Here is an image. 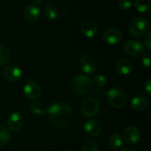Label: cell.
I'll return each mask as SVG.
<instances>
[{
	"label": "cell",
	"instance_id": "cell-1",
	"mask_svg": "<svg viewBox=\"0 0 151 151\" xmlns=\"http://www.w3.org/2000/svg\"><path fill=\"white\" fill-rule=\"evenodd\" d=\"M47 113L52 125L58 129L66 128L73 120L72 109L69 104L63 102H57L50 105Z\"/></svg>",
	"mask_w": 151,
	"mask_h": 151
},
{
	"label": "cell",
	"instance_id": "cell-2",
	"mask_svg": "<svg viewBox=\"0 0 151 151\" xmlns=\"http://www.w3.org/2000/svg\"><path fill=\"white\" fill-rule=\"evenodd\" d=\"M150 28V22L142 16L134 18L128 24V30L131 35L139 37L144 35Z\"/></svg>",
	"mask_w": 151,
	"mask_h": 151
},
{
	"label": "cell",
	"instance_id": "cell-3",
	"mask_svg": "<svg viewBox=\"0 0 151 151\" xmlns=\"http://www.w3.org/2000/svg\"><path fill=\"white\" fill-rule=\"evenodd\" d=\"M93 86L92 81L88 77L78 75L72 81V88L75 94L82 95L89 92Z\"/></svg>",
	"mask_w": 151,
	"mask_h": 151
},
{
	"label": "cell",
	"instance_id": "cell-4",
	"mask_svg": "<svg viewBox=\"0 0 151 151\" xmlns=\"http://www.w3.org/2000/svg\"><path fill=\"white\" fill-rule=\"evenodd\" d=\"M107 100L110 106L115 109H122L128 102L125 93L117 88H112L108 91Z\"/></svg>",
	"mask_w": 151,
	"mask_h": 151
},
{
	"label": "cell",
	"instance_id": "cell-5",
	"mask_svg": "<svg viewBox=\"0 0 151 151\" xmlns=\"http://www.w3.org/2000/svg\"><path fill=\"white\" fill-rule=\"evenodd\" d=\"M81 110L84 116L92 117L98 114L100 111V103L94 97H86L81 102Z\"/></svg>",
	"mask_w": 151,
	"mask_h": 151
},
{
	"label": "cell",
	"instance_id": "cell-6",
	"mask_svg": "<svg viewBox=\"0 0 151 151\" xmlns=\"http://www.w3.org/2000/svg\"><path fill=\"white\" fill-rule=\"evenodd\" d=\"M124 51L131 57H140L145 53V47L138 40L131 39L124 44Z\"/></svg>",
	"mask_w": 151,
	"mask_h": 151
},
{
	"label": "cell",
	"instance_id": "cell-7",
	"mask_svg": "<svg viewBox=\"0 0 151 151\" xmlns=\"http://www.w3.org/2000/svg\"><path fill=\"white\" fill-rule=\"evenodd\" d=\"M41 94V86L35 81H28L24 87V94L29 100H38Z\"/></svg>",
	"mask_w": 151,
	"mask_h": 151
},
{
	"label": "cell",
	"instance_id": "cell-8",
	"mask_svg": "<svg viewBox=\"0 0 151 151\" xmlns=\"http://www.w3.org/2000/svg\"><path fill=\"white\" fill-rule=\"evenodd\" d=\"M102 38L107 44L114 45L121 42L122 40V33L117 28L110 27L103 32Z\"/></svg>",
	"mask_w": 151,
	"mask_h": 151
},
{
	"label": "cell",
	"instance_id": "cell-9",
	"mask_svg": "<svg viewBox=\"0 0 151 151\" xmlns=\"http://www.w3.org/2000/svg\"><path fill=\"white\" fill-rule=\"evenodd\" d=\"M123 137L127 143L134 145L139 142L141 138V132L137 127L134 125H130L127 127L124 131Z\"/></svg>",
	"mask_w": 151,
	"mask_h": 151
},
{
	"label": "cell",
	"instance_id": "cell-10",
	"mask_svg": "<svg viewBox=\"0 0 151 151\" xmlns=\"http://www.w3.org/2000/svg\"><path fill=\"white\" fill-rule=\"evenodd\" d=\"M4 76L10 82H16L22 79V71L19 66L15 64H9L4 67L3 71Z\"/></svg>",
	"mask_w": 151,
	"mask_h": 151
},
{
	"label": "cell",
	"instance_id": "cell-11",
	"mask_svg": "<svg viewBox=\"0 0 151 151\" xmlns=\"http://www.w3.org/2000/svg\"><path fill=\"white\" fill-rule=\"evenodd\" d=\"M24 124L23 115L19 111H13L9 114L7 119V125L12 131H19Z\"/></svg>",
	"mask_w": 151,
	"mask_h": 151
},
{
	"label": "cell",
	"instance_id": "cell-12",
	"mask_svg": "<svg viewBox=\"0 0 151 151\" xmlns=\"http://www.w3.org/2000/svg\"><path fill=\"white\" fill-rule=\"evenodd\" d=\"M80 67L83 72L86 74H92L97 69V63L95 59L90 55H84L80 60Z\"/></svg>",
	"mask_w": 151,
	"mask_h": 151
},
{
	"label": "cell",
	"instance_id": "cell-13",
	"mask_svg": "<svg viewBox=\"0 0 151 151\" xmlns=\"http://www.w3.org/2000/svg\"><path fill=\"white\" fill-rule=\"evenodd\" d=\"M81 30L85 36L93 38L98 32V27L92 21H84L81 24Z\"/></svg>",
	"mask_w": 151,
	"mask_h": 151
},
{
	"label": "cell",
	"instance_id": "cell-14",
	"mask_svg": "<svg viewBox=\"0 0 151 151\" xmlns=\"http://www.w3.org/2000/svg\"><path fill=\"white\" fill-rule=\"evenodd\" d=\"M115 69L119 74L127 75L131 72L133 69V63L129 59L123 58H120L115 63Z\"/></svg>",
	"mask_w": 151,
	"mask_h": 151
},
{
	"label": "cell",
	"instance_id": "cell-15",
	"mask_svg": "<svg viewBox=\"0 0 151 151\" xmlns=\"http://www.w3.org/2000/svg\"><path fill=\"white\" fill-rule=\"evenodd\" d=\"M41 16V10L37 5L27 6L24 10V18L29 22H36Z\"/></svg>",
	"mask_w": 151,
	"mask_h": 151
},
{
	"label": "cell",
	"instance_id": "cell-16",
	"mask_svg": "<svg viewBox=\"0 0 151 151\" xmlns=\"http://www.w3.org/2000/svg\"><path fill=\"white\" fill-rule=\"evenodd\" d=\"M84 130L86 133L91 137H98L101 134L102 126L99 122L91 119L86 122Z\"/></svg>",
	"mask_w": 151,
	"mask_h": 151
},
{
	"label": "cell",
	"instance_id": "cell-17",
	"mask_svg": "<svg viewBox=\"0 0 151 151\" xmlns=\"http://www.w3.org/2000/svg\"><path fill=\"white\" fill-rule=\"evenodd\" d=\"M149 105L148 99L143 95H139L134 97L131 100V106L133 110L136 111H142Z\"/></svg>",
	"mask_w": 151,
	"mask_h": 151
},
{
	"label": "cell",
	"instance_id": "cell-18",
	"mask_svg": "<svg viewBox=\"0 0 151 151\" xmlns=\"http://www.w3.org/2000/svg\"><path fill=\"white\" fill-rule=\"evenodd\" d=\"M49 106L43 101H35L29 107L30 111L37 116H43L48 112Z\"/></svg>",
	"mask_w": 151,
	"mask_h": 151
},
{
	"label": "cell",
	"instance_id": "cell-19",
	"mask_svg": "<svg viewBox=\"0 0 151 151\" xmlns=\"http://www.w3.org/2000/svg\"><path fill=\"white\" fill-rule=\"evenodd\" d=\"M44 14L46 18L50 21L56 20L60 16L58 9L53 4H47L46 5L44 9Z\"/></svg>",
	"mask_w": 151,
	"mask_h": 151
},
{
	"label": "cell",
	"instance_id": "cell-20",
	"mask_svg": "<svg viewBox=\"0 0 151 151\" xmlns=\"http://www.w3.org/2000/svg\"><path fill=\"white\" fill-rule=\"evenodd\" d=\"M109 147L114 150H118L122 145V139L119 134H113L109 139Z\"/></svg>",
	"mask_w": 151,
	"mask_h": 151
},
{
	"label": "cell",
	"instance_id": "cell-21",
	"mask_svg": "<svg viewBox=\"0 0 151 151\" xmlns=\"http://www.w3.org/2000/svg\"><path fill=\"white\" fill-rule=\"evenodd\" d=\"M10 51L5 45H0V66L7 64L10 58Z\"/></svg>",
	"mask_w": 151,
	"mask_h": 151
},
{
	"label": "cell",
	"instance_id": "cell-22",
	"mask_svg": "<svg viewBox=\"0 0 151 151\" xmlns=\"http://www.w3.org/2000/svg\"><path fill=\"white\" fill-rule=\"evenodd\" d=\"M134 5L139 12L146 13L151 7V0H136Z\"/></svg>",
	"mask_w": 151,
	"mask_h": 151
},
{
	"label": "cell",
	"instance_id": "cell-23",
	"mask_svg": "<svg viewBox=\"0 0 151 151\" xmlns=\"http://www.w3.org/2000/svg\"><path fill=\"white\" fill-rule=\"evenodd\" d=\"M10 133L7 128L0 126V147H4L10 139Z\"/></svg>",
	"mask_w": 151,
	"mask_h": 151
},
{
	"label": "cell",
	"instance_id": "cell-24",
	"mask_svg": "<svg viewBox=\"0 0 151 151\" xmlns=\"http://www.w3.org/2000/svg\"><path fill=\"white\" fill-rule=\"evenodd\" d=\"M82 151H99V147L95 142L88 140L83 145Z\"/></svg>",
	"mask_w": 151,
	"mask_h": 151
},
{
	"label": "cell",
	"instance_id": "cell-25",
	"mask_svg": "<svg viewBox=\"0 0 151 151\" xmlns=\"http://www.w3.org/2000/svg\"><path fill=\"white\" fill-rule=\"evenodd\" d=\"M94 83L96 85V86L98 88L104 86L107 83V79L106 76L103 75H97L94 78Z\"/></svg>",
	"mask_w": 151,
	"mask_h": 151
},
{
	"label": "cell",
	"instance_id": "cell-26",
	"mask_svg": "<svg viewBox=\"0 0 151 151\" xmlns=\"http://www.w3.org/2000/svg\"><path fill=\"white\" fill-rule=\"evenodd\" d=\"M119 7L122 10H128L131 8L133 6V2L131 0H119L118 2Z\"/></svg>",
	"mask_w": 151,
	"mask_h": 151
},
{
	"label": "cell",
	"instance_id": "cell-27",
	"mask_svg": "<svg viewBox=\"0 0 151 151\" xmlns=\"http://www.w3.org/2000/svg\"><path fill=\"white\" fill-rule=\"evenodd\" d=\"M142 62L143 66H145L147 69H150L151 66V55L150 52L145 53L142 55Z\"/></svg>",
	"mask_w": 151,
	"mask_h": 151
},
{
	"label": "cell",
	"instance_id": "cell-28",
	"mask_svg": "<svg viewBox=\"0 0 151 151\" xmlns=\"http://www.w3.org/2000/svg\"><path fill=\"white\" fill-rule=\"evenodd\" d=\"M145 44L147 50L150 51L151 50V32H148L145 38Z\"/></svg>",
	"mask_w": 151,
	"mask_h": 151
},
{
	"label": "cell",
	"instance_id": "cell-29",
	"mask_svg": "<svg viewBox=\"0 0 151 151\" xmlns=\"http://www.w3.org/2000/svg\"><path fill=\"white\" fill-rule=\"evenodd\" d=\"M144 90L145 93L148 95H150L151 92V79H148L145 81L144 84Z\"/></svg>",
	"mask_w": 151,
	"mask_h": 151
},
{
	"label": "cell",
	"instance_id": "cell-30",
	"mask_svg": "<svg viewBox=\"0 0 151 151\" xmlns=\"http://www.w3.org/2000/svg\"><path fill=\"white\" fill-rule=\"evenodd\" d=\"M103 94V91H102L101 89H100V88H96L94 89V94H95V95H97V96H100L101 94Z\"/></svg>",
	"mask_w": 151,
	"mask_h": 151
},
{
	"label": "cell",
	"instance_id": "cell-31",
	"mask_svg": "<svg viewBox=\"0 0 151 151\" xmlns=\"http://www.w3.org/2000/svg\"><path fill=\"white\" fill-rule=\"evenodd\" d=\"M121 151H135V150L132 148H130V147H125V148H123Z\"/></svg>",
	"mask_w": 151,
	"mask_h": 151
},
{
	"label": "cell",
	"instance_id": "cell-32",
	"mask_svg": "<svg viewBox=\"0 0 151 151\" xmlns=\"http://www.w3.org/2000/svg\"><path fill=\"white\" fill-rule=\"evenodd\" d=\"M34 1H35L37 4H41L42 0H34Z\"/></svg>",
	"mask_w": 151,
	"mask_h": 151
},
{
	"label": "cell",
	"instance_id": "cell-33",
	"mask_svg": "<svg viewBox=\"0 0 151 151\" xmlns=\"http://www.w3.org/2000/svg\"><path fill=\"white\" fill-rule=\"evenodd\" d=\"M57 1H60V0H57Z\"/></svg>",
	"mask_w": 151,
	"mask_h": 151
}]
</instances>
